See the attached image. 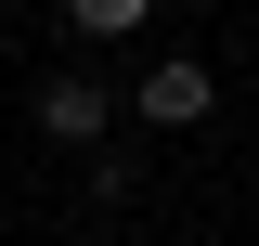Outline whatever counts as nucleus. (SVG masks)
<instances>
[{
	"label": "nucleus",
	"mask_w": 259,
	"mask_h": 246,
	"mask_svg": "<svg viewBox=\"0 0 259 246\" xmlns=\"http://www.w3.org/2000/svg\"><path fill=\"white\" fill-rule=\"evenodd\" d=\"M207 104H221V91H207V65H156V78H143V117H156V130H194V117H207Z\"/></svg>",
	"instance_id": "1"
},
{
	"label": "nucleus",
	"mask_w": 259,
	"mask_h": 246,
	"mask_svg": "<svg viewBox=\"0 0 259 246\" xmlns=\"http://www.w3.org/2000/svg\"><path fill=\"white\" fill-rule=\"evenodd\" d=\"M39 130H52V143H104V91L91 78H52V91H39Z\"/></svg>",
	"instance_id": "2"
},
{
	"label": "nucleus",
	"mask_w": 259,
	"mask_h": 246,
	"mask_svg": "<svg viewBox=\"0 0 259 246\" xmlns=\"http://www.w3.org/2000/svg\"><path fill=\"white\" fill-rule=\"evenodd\" d=\"M65 13H78V26H91V39H117V26H143L156 0H65Z\"/></svg>",
	"instance_id": "3"
}]
</instances>
